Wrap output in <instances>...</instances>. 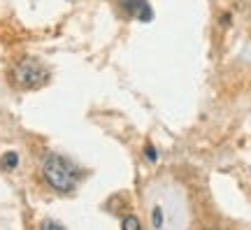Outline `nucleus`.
<instances>
[{"label": "nucleus", "mask_w": 251, "mask_h": 230, "mask_svg": "<svg viewBox=\"0 0 251 230\" xmlns=\"http://www.w3.org/2000/svg\"><path fill=\"white\" fill-rule=\"evenodd\" d=\"M121 7L126 9V14L135 19H144V21L151 19V7L147 0H121Z\"/></svg>", "instance_id": "obj_3"}, {"label": "nucleus", "mask_w": 251, "mask_h": 230, "mask_svg": "<svg viewBox=\"0 0 251 230\" xmlns=\"http://www.w3.org/2000/svg\"><path fill=\"white\" fill-rule=\"evenodd\" d=\"M121 230H144V228L137 216H126V219H121Z\"/></svg>", "instance_id": "obj_5"}, {"label": "nucleus", "mask_w": 251, "mask_h": 230, "mask_svg": "<svg viewBox=\"0 0 251 230\" xmlns=\"http://www.w3.org/2000/svg\"><path fill=\"white\" fill-rule=\"evenodd\" d=\"M147 158H149V160H156V151H153L151 147H149V149H147Z\"/></svg>", "instance_id": "obj_7"}, {"label": "nucleus", "mask_w": 251, "mask_h": 230, "mask_svg": "<svg viewBox=\"0 0 251 230\" xmlns=\"http://www.w3.org/2000/svg\"><path fill=\"white\" fill-rule=\"evenodd\" d=\"M17 165H19V153H14V151L2 153V168L5 170H17Z\"/></svg>", "instance_id": "obj_4"}, {"label": "nucleus", "mask_w": 251, "mask_h": 230, "mask_svg": "<svg viewBox=\"0 0 251 230\" xmlns=\"http://www.w3.org/2000/svg\"><path fill=\"white\" fill-rule=\"evenodd\" d=\"M49 79V70H47L42 61H37L33 56H26L12 68V81L14 86L21 91H35L45 86Z\"/></svg>", "instance_id": "obj_2"}, {"label": "nucleus", "mask_w": 251, "mask_h": 230, "mask_svg": "<svg viewBox=\"0 0 251 230\" xmlns=\"http://www.w3.org/2000/svg\"><path fill=\"white\" fill-rule=\"evenodd\" d=\"M40 230H65V228H63V226H58V223H54V221H47Z\"/></svg>", "instance_id": "obj_6"}, {"label": "nucleus", "mask_w": 251, "mask_h": 230, "mask_svg": "<svg viewBox=\"0 0 251 230\" xmlns=\"http://www.w3.org/2000/svg\"><path fill=\"white\" fill-rule=\"evenodd\" d=\"M42 177L58 193H72L81 181V170L65 156L49 151L42 158Z\"/></svg>", "instance_id": "obj_1"}]
</instances>
